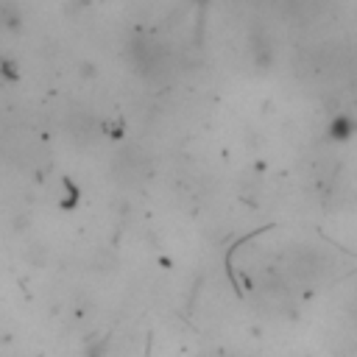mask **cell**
<instances>
[{"mask_svg": "<svg viewBox=\"0 0 357 357\" xmlns=\"http://www.w3.org/2000/svg\"><path fill=\"white\" fill-rule=\"evenodd\" d=\"M291 271L299 276V279H313L318 273V254L310 251V249H299L293 257H291Z\"/></svg>", "mask_w": 357, "mask_h": 357, "instance_id": "1", "label": "cell"}, {"mask_svg": "<svg viewBox=\"0 0 357 357\" xmlns=\"http://www.w3.org/2000/svg\"><path fill=\"white\" fill-rule=\"evenodd\" d=\"M204 357H209V354H204ZM218 357H224V354H218Z\"/></svg>", "mask_w": 357, "mask_h": 357, "instance_id": "2", "label": "cell"}]
</instances>
